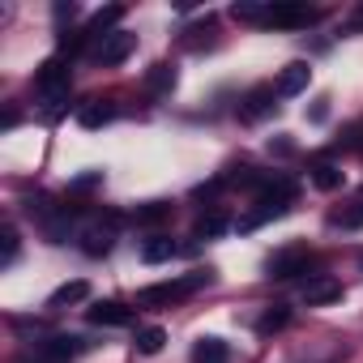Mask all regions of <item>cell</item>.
<instances>
[{
  "mask_svg": "<svg viewBox=\"0 0 363 363\" xmlns=\"http://www.w3.org/2000/svg\"><path fill=\"white\" fill-rule=\"evenodd\" d=\"M201 286H210V274H189V278H175V282H158V286L137 291V303L141 308H162V303H175V299H184V295H193Z\"/></svg>",
  "mask_w": 363,
  "mask_h": 363,
  "instance_id": "cell-1",
  "label": "cell"
},
{
  "mask_svg": "<svg viewBox=\"0 0 363 363\" xmlns=\"http://www.w3.org/2000/svg\"><path fill=\"white\" fill-rule=\"evenodd\" d=\"M133 48H137V35L111 30V35H103V39L94 43V60H99V65H124V60L133 56Z\"/></svg>",
  "mask_w": 363,
  "mask_h": 363,
  "instance_id": "cell-2",
  "label": "cell"
},
{
  "mask_svg": "<svg viewBox=\"0 0 363 363\" xmlns=\"http://www.w3.org/2000/svg\"><path fill=\"white\" fill-rule=\"evenodd\" d=\"M316 22V9H303V5H265V26H278V30H303Z\"/></svg>",
  "mask_w": 363,
  "mask_h": 363,
  "instance_id": "cell-3",
  "label": "cell"
},
{
  "mask_svg": "<svg viewBox=\"0 0 363 363\" xmlns=\"http://www.w3.org/2000/svg\"><path fill=\"white\" fill-rule=\"evenodd\" d=\"M308 82H312V69H308V60H291L282 73H278V99H295V94H303L308 90Z\"/></svg>",
  "mask_w": 363,
  "mask_h": 363,
  "instance_id": "cell-4",
  "label": "cell"
},
{
  "mask_svg": "<svg viewBox=\"0 0 363 363\" xmlns=\"http://www.w3.org/2000/svg\"><path fill=\"white\" fill-rule=\"evenodd\" d=\"M274 86H257V90H248L244 94V103H240V120H248V124H257V120H265L278 103H274Z\"/></svg>",
  "mask_w": 363,
  "mask_h": 363,
  "instance_id": "cell-5",
  "label": "cell"
},
{
  "mask_svg": "<svg viewBox=\"0 0 363 363\" xmlns=\"http://www.w3.org/2000/svg\"><path fill=\"white\" fill-rule=\"evenodd\" d=\"M308 265H312V252L308 248H282L269 261V278H295V274H308Z\"/></svg>",
  "mask_w": 363,
  "mask_h": 363,
  "instance_id": "cell-6",
  "label": "cell"
},
{
  "mask_svg": "<svg viewBox=\"0 0 363 363\" xmlns=\"http://www.w3.org/2000/svg\"><path fill=\"white\" fill-rule=\"evenodd\" d=\"M299 299L308 303V308H320V303H333V299H342V282L337 278H308L303 282V291H299Z\"/></svg>",
  "mask_w": 363,
  "mask_h": 363,
  "instance_id": "cell-7",
  "label": "cell"
},
{
  "mask_svg": "<svg viewBox=\"0 0 363 363\" xmlns=\"http://www.w3.org/2000/svg\"><path fill=\"white\" fill-rule=\"evenodd\" d=\"M86 320H90V325L120 329V325H133V308H124V303H116V299H103V303L86 308Z\"/></svg>",
  "mask_w": 363,
  "mask_h": 363,
  "instance_id": "cell-8",
  "label": "cell"
},
{
  "mask_svg": "<svg viewBox=\"0 0 363 363\" xmlns=\"http://www.w3.org/2000/svg\"><path fill=\"white\" fill-rule=\"evenodd\" d=\"M179 248H175V240L171 235H150L145 244H141V261L145 265H162V261H171Z\"/></svg>",
  "mask_w": 363,
  "mask_h": 363,
  "instance_id": "cell-9",
  "label": "cell"
},
{
  "mask_svg": "<svg viewBox=\"0 0 363 363\" xmlns=\"http://www.w3.org/2000/svg\"><path fill=\"white\" fill-rule=\"evenodd\" d=\"M82 350V337H73V333H60V337H52V342H43V359L48 363H65V359H73Z\"/></svg>",
  "mask_w": 363,
  "mask_h": 363,
  "instance_id": "cell-10",
  "label": "cell"
},
{
  "mask_svg": "<svg viewBox=\"0 0 363 363\" xmlns=\"http://www.w3.org/2000/svg\"><path fill=\"white\" fill-rule=\"evenodd\" d=\"M193 363H231V350L223 337H197L193 346Z\"/></svg>",
  "mask_w": 363,
  "mask_h": 363,
  "instance_id": "cell-11",
  "label": "cell"
},
{
  "mask_svg": "<svg viewBox=\"0 0 363 363\" xmlns=\"http://www.w3.org/2000/svg\"><path fill=\"white\" fill-rule=\"evenodd\" d=\"M82 299H90V282H65V286H56L52 291V299H48V308H69V303H82Z\"/></svg>",
  "mask_w": 363,
  "mask_h": 363,
  "instance_id": "cell-12",
  "label": "cell"
},
{
  "mask_svg": "<svg viewBox=\"0 0 363 363\" xmlns=\"http://www.w3.org/2000/svg\"><path fill=\"white\" fill-rule=\"evenodd\" d=\"M282 214H286V201H257V210L248 218H240V231H252V227H261L269 218H282Z\"/></svg>",
  "mask_w": 363,
  "mask_h": 363,
  "instance_id": "cell-13",
  "label": "cell"
},
{
  "mask_svg": "<svg viewBox=\"0 0 363 363\" xmlns=\"http://www.w3.org/2000/svg\"><path fill=\"white\" fill-rule=\"evenodd\" d=\"M111 120H116V107H111V103H86L82 116H77L82 128H103V124H111Z\"/></svg>",
  "mask_w": 363,
  "mask_h": 363,
  "instance_id": "cell-14",
  "label": "cell"
},
{
  "mask_svg": "<svg viewBox=\"0 0 363 363\" xmlns=\"http://www.w3.org/2000/svg\"><path fill=\"white\" fill-rule=\"evenodd\" d=\"M120 18H124V9H120V5H107V9H99V13L90 18L86 35H90V39H103V30H111V26H116Z\"/></svg>",
  "mask_w": 363,
  "mask_h": 363,
  "instance_id": "cell-15",
  "label": "cell"
},
{
  "mask_svg": "<svg viewBox=\"0 0 363 363\" xmlns=\"http://www.w3.org/2000/svg\"><path fill=\"white\" fill-rule=\"evenodd\" d=\"M145 90H150V94H171V90H175V69H171V65H154L150 77H145Z\"/></svg>",
  "mask_w": 363,
  "mask_h": 363,
  "instance_id": "cell-16",
  "label": "cell"
},
{
  "mask_svg": "<svg viewBox=\"0 0 363 363\" xmlns=\"http://www.w3.org/2000/svg\"><path fill=\"white\" fill-rule=\"evenodd\" d=\"M312 184H316L320 193H333V189H342V171H337L333 162H316V167H312Z\"/></svg>",
  "mask_w": 363,
  "mask_h": 363,
  "instance_id": "cell-17",
  "label": "cell"
},
{
  "mask_svg": "<svg viewBox=\"0 0 363 363\" xmlns=\"http://www.w3.org/2000/svg\"><path fill=\"white\" fill-rule=\"evenodd\" d=\"M162 342H167V333H162L158 325H145V329L137 333V350H141V354H158Z\"/></svg>",
  "mask_w": 363,
  "mask_h": 363,
  "instance_id": "cell-18",
  "label": "cell"
},
{
  "mask_svg": "<svg viewBox=\"0 0 363 363\" xmlns=\"http://www.w3.org/2000/svg\"><path fill=\"white\" fill-rule=\"evenodd\" d=\"M82 240H86L82 248H86L90 257H107V252H111V235H107V231H99V227H94V231H86Z\"/></svg>",
  "mask_w": 363,
  "mask_h": 363,
  "instance_id": "cell-19",
  "label": "cell"
},
{
  "mask_svg": "<svg viewBox=\"0 0 363 363\" xmlns=\"http://www.w3.org/2000/svg\"><path fill=\"white\" fill-rule=\"evenodd\" d=\"M162 218H171V206H162V201H150V206L137 210V223H141V227H154V223H162Z\"/></svg>",
  "mask_w": 363,
  "mask_h": 363,
  "instance_id": "cell-20",
  "label": "cell"
},
{
  "mask_svg": "<svg viewBox=\"0 0 363 363\" xmlns=\"http://www.w3.org/2000/svg\"><path fill=\"white\" fill-rule=\"evenodd\" d=\"M227 227H231V223H227V214H206V218L197 223V235H206V240H210V235H223Z\"/></svg>",
  "mask_w": 363,
  "mask_h": 363,
  "instance_id": "cell-21",
  "label": "cell"
},
{
  "mask_svg": "<svg viewBox=\"0 0 363 363\" xmlns=\"http://www.w3.org/2000/svg\"><path fill=\"white\" fill-rule=\"evenodd\" d=\"M286 320H291V312H286V308L278 303L274 312H265V316H261V325H257V329H261V333H274V329H282Z\"/></svg>",
  "mask_w": 363,
  "mask_h": 363,
  "instance_id": "cell-22",
  "label": "cell"
},
{
  "mask_svg": "<svg viewBox=\"0 0 363 363\" xmlns=\"http://www.w3.org/2000/svg\"><path fill=\"white\" fill-rule=\"evenodd\" d=\"M231 18H240V22H265V5H235Z\"/></svg>",
  "mask_w": 363,
  "mask_h": 363,
  "instance_id": "cell-23",
  "label": "cell"
},
{
  "mask_svg": "<svg viewBox=\"0 0 363 363\" xmlns=\"http://www.w3.org/2000/svg\"><path fill=\"white\" fill-rule=\"evenodd\" d=\"M13 261H18V231L5 227V265H13Z\"/></svg>",
  "mask_w": 363,
  "mask_h": 363,
  "instance_id": "cell-24",
  "label": "cell"
}]
</instances>
